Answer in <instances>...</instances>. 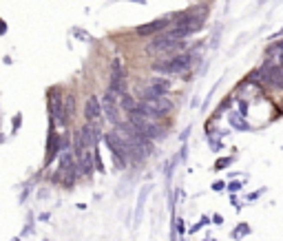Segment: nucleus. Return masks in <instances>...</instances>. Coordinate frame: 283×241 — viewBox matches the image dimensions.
I'll use <instances>...</instances> for the list:
<instances>
[{"mask_svg":"<svg viewBox=\"0 0 283 241\" xmlns=\"http://www.w3.org/2000/svg\"><path fill=\"white\" fill-rule=\"evenodd\" d=\"M13 126H16V131H18V126H20V115L13 117Z\"/></svg>","mask_w":283,"mask_h":241,"instance_id":"obj_18","label":"nucleus"},{"mask_svg":"<svg viewBox=\"0 0 283 241\" xmlns=\"http://www.w3.org/2000/svg\"><path fill=\"white\" fill-rule=\"evenodd\" d=\"M117 102H120V106H122V109H124L126 113L133 111V109H135V104H137V102L131 97V93H126V91H124V93H122L120 97H117Z\"/></svg>","mask_w":283,"mask_h":241,"instance_id":"obj_12","label":"nucleus"},{"mask_svg":"<svg viewBox=\"0 0 283 241\" xmlns=\"http://www.w3.org/2000/svg\"><path fill=\"white\" fill-rule=\"evenodd\" d=\"M221 188H224V184H221V182H217V184H213V191H221Z\"/></svg>","mask_w":283,"mask_h":241,"instance_id":"obj_17","label":"nucleus"},{"mask_svg":"<svg viewBox=\"0 0 283 241\" xmlns=\"http://www.w3.org/2000/svg\"><path fill=\"white\" fill-rule=\"evenodd\" d=\"M58 151H60V137L55 133L49 135V148H47V162H51L53 157H58Z\"/></svg>","mask_w":283,"mask_h":241,"instance_id":"obj_9","label":"nucleus"},{"mask_svg":"<svg viewBox=\"0 0 283 241\" xmlns=\"http://www.w3.org/2000/svg\"><path fill=\"white\" fill-rule=\"evenodd\" d=\"M80 137L86 148H95L100 144V129H97L95 124H84L80 129Z\"/></svg>","mask_w":283,"mask_h":241,"instance_id":"obj_4","label":"nucleus"},{"mask_svg":"<svg viewBox=\"0 0 283 241\" xmlns=\"http://www.w3.org/2000/svg\"><path fill=\"white\" fill-rule=\"evenodd\" d=\"M100 106H102V113L106 115V120H109L111 124H117V122H120V106H117V102L113 100L109 93H104Z\"/></svg>","mask_w":283,"mask_h":241,"instance_id":"obj_3","label":"nucleus"},{"mask_svg":"<svg viewBox=\"0 0 283 241\" xmlns=\"http://www.w3.org/2000/svg\"><path fill=\"white\" fill-rule=\"evenodd\" d=\"M168 24H171L168 18H159V20H153V22L137 27V33L140 35H155V33H162L164 29H168Z\"/></svg>","mask_w":283,"mask_h":241,"instance_id":"obj_6","label":"nucleus"},{"mask_svg":"<svg viewBox=\"0 0 283 241\" xmlns=\"http://www.w3.org/2000/svg\"><path fill=\"white\" fill-rule=\"evenodd\" d=\"M4 31H7V24H4L2 20H0V33H4Z\"/></svg>","mask_w":283,"mask_h":241,"instance_id":"obj_19","label":"nucleus"},{"mask_svg":"<svg viewBox=\"0 0 283 241\" xmlns=\"http://www.w3.org/2000/svg\"><path fill=\"white\" fill-rule=\"evenodd\" d=\"M190 64H193V58L188 53H175L153 62V71L159 75H175V73L182 75V73H188Z\"/></svg>","mask_w":283,"mask_h":241,"instance_id":"obj_1","label":"nucleus"},{"mask_svg":"<svg viewBox=\"0 0 283 241\" xmlns=\"http://www.w3.org/2000/svg\"><path fill=\"white\" fill-rule=\"evenodd\" d=\"M151 195V186H144L140 195H137V206H135V222L133 224H140V219H142V213H144V204H146V197Z\"/></svg>","mask_w":283,"mask_h":241,"instance_id":"obj_8","label":"nucleus"},{"mask_svg":"<svg viewBox=\"0 0 283 241\" xmlns=\"http://www.w3.org/2000/svg\"><path fill=\"white\" fill-rule=\"evenodd\" d=\"M228 120H230V124H233L237 131H248L250 129V124L244 120V115H239V113H230Z\"/></svg>","mask_w":283,"mask_h":241,"instance_id":"obj_10","label":"nucleus"},{"mask_svg":"<svg viewBox=\"0 0 283 241\" xmlns=\"http://www.w3.org/2000/svg\"><path fill=\"white\" fill-rule=\"evenodd\" d=\"M135 2H140V4H144V2H146V0H135Z\"/></svg>","mask_w":283,"mask_h":241,"instance_id":"obj_21","label":"nucleus"},{"mask_svg":"<svg viewBox=\"0 0 283 241\" xmlns=\"http://www.w3.org/2000/svg\"><path fill=\"white\" fill-rule=\"evenodd\" d=\"M228 164H230V157H224V160H219L217 164H215V171H224Z\"/></svg>","mask_w":283,"mask_h":241,"instance_id":"obj_15","label":"nucleus"},{"mask_svg":"<svg viewBox=\"0 0 283 241\" xmlns=\"http://www.w3.org/2000/svg\"><path fill=\"white\" fill-rule=\"evenodd\" d=\"M51 117H53L55 122H58L60 126L66 124V117L62 113V97H60V91H51Z\"/></svg>","mask_w":283,"mask_h":241,"instance_id":"obj_5","label":"nucleus"},{"mask_svg":"<svg viewBox=\"0 0 283 241\" xmlns=\"http://www.w3.org/2000/svg\"><path fill=\"white\" fill-rule=\"evenodd\" d=\"M259 195H261V191H259V193H252V195H250V197H248V199H250V202H255V199H257V197H259Z\"/></svg>","mask_w":283,"mask_h":241,"instance_id":"obj_20","label":"nucleus"},{"mask_svg":"<svg viewBox=\"0 0 283 241\" xmlns=\"http://www.w3.org/2000/svg\"><path fill=\"white\" fill-rule=\"evenodd\" d=\"M84 117H86V122H97L102 117V106H100V100H97L95 95H89V100H86Z\"/></svg>","mask_w":283,"mask_h":241,"instance_id":"obj_7","label":"nucleus"},{"mask_svg":"<svg viewBox=\"0 0 283 241\" xmlns=\"http://www.w3.org/2000/svg\"><path fill=\"white\" fill-rule=\"evenodd\" d=\"M62 113H64L66 120H69V117H73V113H75V97H73V95H66V97H64V102H62Z\"/></svg>","mask_w":283,"mask_h":241,"instance_id":"obj_11","label":"nucleus"},{"mask_svg":"<svg viewBox=\"0 0 283 241\" xmlns=\"http://www.w3.org/2000/svg\"><path fill=\"white\" fill-rule=\"evenodd\" d=\"M246 235H250V226L248 224H239L237 228L233 230V239H244Z\"/></svg>","mask_w":283,"mask_h":241,"instance_id":"obj_13","label":"nucleus"},{"mask_svg":"<svg viewBox=\"0 0 283 241\" xmlns=\"http://www.w3.org/2000/svg\"><path fill=\"white\" fill-rule=\"evenodd\" d=\"M13 241H18V239H13Z\"/></svg>","mask_w":283,"mask_h":241,"instance_id":"obj_22","label":"nucleus"},{"mask_svg":"<svg viewBox=\"0 0 283 241\" xmlns=\"http://www.w3.org/2000/svg\"><path fill=\"white\" fill-rule=\"evenodd\" d=\"M73 35H75V38H80L82 42H93V35L86 33V31H82V29H73Z\"/></svg>","mask_w":283,"mask_h":241,"instance_id":"obj_14","label":"nucleus"},{"mask_svg":"<svg viewBox=\"0 0 283 241\" xmlns=\"http://www.w3.org/2000/svg\"><path fill=\"white\" fill-rule=\"evenodd\" d=\"M184 40H175L166 33V29L162 31V35H157L151 44H148V53H164V51H177L182 47Z\"/></svg>","mask_w":283,"mask_h":241,"instance_id":"obj_2","label":"nucleus"},{"mask_svg":"<svg viewBox=\"0 0 283 241\" xmlns=\"http://www.w3.org/2000/svg\"><path fill=\"white\" fill-rule=\"evenodd\" d=\"M239 188H241V184H239V182L228 184V191H230V193H237V191H239Z\"/></svg>","mask_w":283,"mask_h":241,"instance_id":"obj_16","label":"nucleus"}]
</instances>
